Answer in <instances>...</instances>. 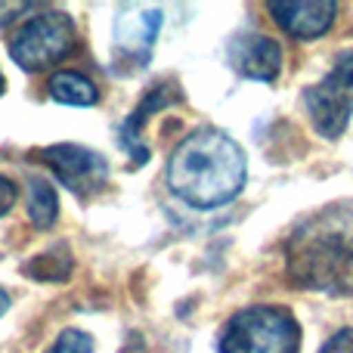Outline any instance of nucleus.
<instances>
[{
  "label": "nucleus",
  "instance_id": "f257e3e1",
  "mask_svg": "<svg viewBox=\"0 0 353 353\" xmlns=\"http://www.w3.org/2000/svg\"><path fill=\"white\" fill-rule=\"evenodd\" d=\"M248 176L245 152L226 130L195 128L168 159V189L199 211L223 208L239 199Z\"/></svg>",
  "mask_w": 353,
  "mask_h": 353
},
{
  "label": "nucleus",
  "instance_id": "f03ea898",
  "mask_svg": "<svg viewBox=\"0 0 353 353\" xmlns=\"http://www.w3.org/2000/svg\"><path fill=\"white\" fill-rule=\"evenodd\" d=\"M285 270L298 288L353 298V208L301 220L285 242Z\"/></svg>",
  "mask_w": 353,
  "mask_h": 353
},
{
  "label": "nucleus",
  "instance_id": "7ed1b4c3",
  "mask_svg": "<svg viewBox=\"0 0 353 353\" xmlns=\"http://www.w3.org/2000/svg\"><path fill=\"white\" fill-rule=\"evenodd\" d=\"M217 353H301V325L282 307H248L226 319Z\"/></svg>",
  "mask_w": 353,
  "mask_h": 353
},
{
  "label": "nucleus",
  "instance_id": "20e7f679",
  "mask_svg": "<svg viewBox=\"0 0 353 353\" xmlns=\"http://www.w3.org/2000/svg\"><path fill=\"white\" fill-rule=\"evenodd\" d=\"M78 31L74 22L59 10H43L22 22L10 37V56L22 72H41L62 62L74 50Z\"/></svg>",
  "mask_w": 353,
  "mask_h": 353
},
{
  "label": "nucleus",
  "instance_id": "39448f33",
  "mask_svg": "<svg viewBox=\"0 0 353 353\" xmlns=\"http://www.w3.org/2000/svg\"><path fill=\"white\" fill-rule=\"evenodd\" d=\"M304 109L323 140H338L353 118V50H341L323 81L304 90Z\"/></svg>",
  "mask_w": 353,
  "mask_h": 353
},
{
  "label": "nucleus",
  "instance_id": "423d86ee",
  "mask_svg": "<svg viewBox=\"0 0 353 353\" xmlns=\"http://www.w3.org/2000/svg\"><path fill=\"white\" fill-rule=\"evenodd\" d=\"M37 161L53 171V176L74 195H90L97 189L105 186L109 180V161L99 152L78 143H53V146H43L34 152Z\"/></svg>",
  "mask_w": 353,
  "mask_h": 353
},
{
  "label": "nucleus",
  "instance_id": "0eeeda50",
  "mask_svg": "<svg viewBox=\"0 0 353 353\" xmlns=\"http://www.w3.org/2000/svg\"><path fill=\"white\" fill-rule=\"evenodd\" d=\"M161 22H165V12L159 6H124L112 25L118 56H128L130 62H137V68H143L152 56Z\"/></svg>",
  "mask_w": 353,
  "mask_h": 353
},
{
  "label": "nucleus",
  "instance_id": "6e6552de",
  "mask_svg": "<svg viewBox=\"0 0 353 353\" xmlns=\"http://www.w3.org/2000/svg\"><path fill=\"white\" fill-rule=\"evenodd\" d=\"M282 43L267 34H239L230 43V65L248 81H270L279 78L282 72Z\"/></svg>",
  "mask_w": 353,
  "mask_h": 353
},
{
  "label": "nucleus",
  "instance_id": "1a4fd4ad",
  "mask_svg": "<svg viewBox=\"0 0 353 353\" xmlns=\"http://www.w3.org/2000/svg\"><path fill=\"white\" fill-rule=\"evenodd\" d=\"M267 10L273 12L276 25L288 37H294V41H316V37H323L335 25V16H338L335 0H310V3L307 0H301V3H292V0L279 3V0H273V3H267Z\"/></svg>",
  "mask_w": 353,
  "mask_h": 353
},
{
  "label": "nucleus",
  "instance_id": "9d476101",
  "mask_svg": "<svg viewBox=\"0 0 353 353\" xmlns=\"http://www.w3.org/2000/svg\"><path fill=\"white\" fill-rule=\"evenodd\" d=\"M176 99H180V93H176V84H174V81H171V87H165V84L149 87L146 97H143V103L134 109V115H130L128 121L121 124V130H118V137H121V149L130 155L134 168H143V165L149 161V146L143 143V137H140L143 124L152 118V112L168 109V105H174Z\"/></svg>",
  "mask_w": 353,
  "mask_h": 353
},
{
  "label": "nucleus",
  "instance_id": "9b49d317",
  "mask_svg": "<svg viewBox=\"0 0 353 353\" xmlns=\"http://www.w3.org/2000/svg\"><path fill=\"white\" fill-rule=\"evenodd\" d=\"M47 93L53 103H62V105H97V99H99L97 84L87 74L72 72V68L56 72L47 84Z\"/></svg>",
  "mask_w": 353,
  "mask_h": 353
},
{
  "label": "nucleus",
  "instance_id": "f8f14e48",
  "mask_svg": "<svg viewBox=\"0 0 353 353\" xmlns=\"http://www.w3.org/2000/svg\"><path fill=\"white\" fill-rule=\"evenodd\" d=\"M59 217V199H56V189L47 176L31 174L28 176V220L37 230H50Z\"/></svg>",
  "mask_w": 353,
  "mask_h": 353
},
{
  "label": "nucleus",
  "instance_id": "ddd939ff",
  "mask_svg": "<svg viewBox=\"0 0 353 353\" xmlns=\"http://www.w3.org/2000/svg\"><path fill=\"white\" fill-rule=\"evenodd\" d=\"M25 273H28L31 279H41V282H62V279H68V273H72V257L62 254V248L47 251V254L28 261Z\"/></svg>",
  "mask_w": 353,
  "mask_h": 353
},
{
  "label": "nucleus",
  "instance_id": "4468645a",
  "mask_svg": "<svg viewBox=\"0 0 353 353\" xmlns=\"http://www.w3.org/2000/svg\"><path fill=\"white\" fill-rule=\"evenodd\" d=\"M43 353H93V338L81 329H65Z\"/></svg>",
  "mask_w": 353,
  "mask_h": 353
},
{
  "label": "nucleus",
  "instance_id": "2eb2a0df",
  "mask_svg": "<svg viewBox=\"0 0 353 353\" xmlns=\"http://www.w3.org/2000/svg\"><path fill=\"white\" fill-rule=\"evenodd\" d=\"M319 353H353V329H341L319 347Z\"/></svg>",
  "mask_w": 353,
  "mask_h": 353
},
{
  "label": "nucleus",
  "instance_id": "dca6fc26",
  "mask_svg": "<svg viewBox=\"0 0 353 353\" xmlns=\"http://www.w3.org/2000/svg\"><path fill=\"white\" fill-rule=\"evenodd\" d=\"M12 205H16V186H12V180H6V176L0 174V217H3Z\"/></svg>",
  "mask_w": 353,
  "mask_h": 353
},
{
  "label": "nucleus",
  "instance_id": "f3484780",
  "mask_svg": "<svg viewBox=\"0 0 353 353\" xmlns=\"http://www.w3.org/2000/svg\"><path fill=\"white\" fill-rule=\"evenodd\" d=\"M31 10V3H0V25L12 22V19L19 16V12Z\"/></svg>",
  "mask_w": 353,
  "mask_h": 353
},
{
  "label": "nucleus",
  "instance_id": "a211bd4d",
  "mask_svg": "<svg viewBox=\"0 0 353 353\" xmlns=\"http://www.w3.org/2000/svg\"><path fill=\"white\" fill-rule=\"evenodd\" d=\"M6 310H10V294H6L3 288H0V316H3Z\"/></svg>",
  "mask_w": 353,
  "mask_h": 353
},
{
  "label": "nucleus",
  "instance_id": "6ab92c4d",
  "mask_svg": "<svg viewBox=\"0 0 353 353\" xmlns=\"http://www.w3.org/2000/svg\"><path fill=\"white\" fill-rule=\"evenodd\" d=\"M3 87H6V81H3V74H0V93H3Z\"/></svg>",
  "mask_w": 353,
  "mask_h": 353
}]
</instances>
